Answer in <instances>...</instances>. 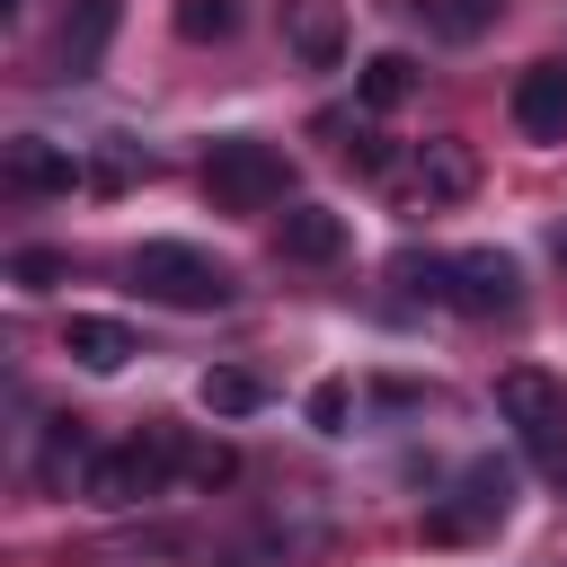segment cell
Wrapping results in <instances>:
<instances>
[{"label": "cell", "mask_w": 567, "mask_h": 567, "mask_svg": "<svg viewBox=\"0 0 567 567\" xmlns=\"http://www.w3.org/2000/svg\"><path fill=\"white\" fill-rule=\"evenodd\" d=\"M204 195H213V213H275L292 195V159L275 142H257V133H230L204 159Z\"/></svg>", "instance_id": "6da1fadb"}, {"label": "cell", "mask_w": 567, "mask_h": 567, "mask_svg": "<svg viewBox=\"0 0 567 567\" xmlns=\"http://www.w3.org/2000/svg\"><path fill=\"white\" fill-rule=\"evenodd\" d=\"M133 284L151 301H168V310H221L230 301V266L204 257V248H186V239H142L133 248Z\"/></svg>", "instance_id": "7a4b0ae2"}, {"label": "cell", "mask_w": 567, "mask_h": 567, "mask_svg": "<svg viewBox=\"0 0 567 567\" xmlns=\"http://www.w3.org/2000/svg\"><path fill=\"white\" fill-rule=\"evenodd\" d=\"M168 478H177V434L151 425V434H133V443L97 452L89 478H80V496H89V505H142V496H159Z\"/></svg>", "instance_id": "3957f363"}, {"label": "cell", "mask_w": 567, "mask_h": 567, "mask_svg": "<svg viewBox=\"0 0 567 567\" xmlns=\"http://www.w3.org/2000/svg\"><path fill=\"white\" fill-rule=\"evenodd\" d=\"M496 408H505V425L523 434L532 461H567V390L549 372H532V363L496 372Z\"/></svg>", "instance_id": "277c9868"}, {"label": "cell", "mask_w": 567, "mask_h": 567, "mask_svg": "<svg viewBox=\"0 0 567 567\" xmlns=\"http://www.w3.org/2000/svg\"><path fill=\"white\" fill-rule=\"evenodd\" d=\"M505 514H514V478H505L496 461H470L461 487H452L443 505H425V540H478V532H496Z\"/></svg>", "instance_id": "5b68a950"}, {"label": "cell", "mask_w": 567, "mask_h": 567, "mask_svg": "<svg viewBox=\"0 0 567 567\" xmlns=\"http://www.w3.org/2000/svg\"><path fill=\"white\" fill-rule=\"evenodd\" d=\"M443 301L461 319H505L523 301V266L505 248H461V257H443Z\"/></svg>", "instance_id": "8992f818"}, {"label": "cell", "mask_w": 567, "mask_h": 567, "mask_svg": "<svg viewBox=\"0 0 567 567\" xmlns=\"http://www.w3.org/2000/svg\"><path fill=\"white\" fill-rule=\"evenodd\" d=\"M399 186H408V204H461V195L478 186V151H470L461 133L416 142V151L399 159Z\"/></svg>", "instance_id": "52a82bcc"}, {"label": "cell", "mask_w": 567, "mask_h": 567, "mask_svg": "<svg viewBox=\"0 0 567 567\" xmlns=\"http://www.w3.org/2000/svg\"><path fill=\"white\" fill-rule=\"evenodd\" d=\"M115 18H124V0H71L53 27V80H89L115 44Z\"/></svg>", "instance_id": "ba28073f"}, {"label": "cell", "mask_w": 567, "mask_h": 567, "mask_svg": "<svg viewBox=\"0 0 567 567\" xmlns=\"http://www.w3.org/2000/svg\"><path fill=\"white\" fill-rule=\"evenodd\" d=\"M0 177H9L18 195H71V186H80L89 168H80V159H71L62 142H44V133H18V142L0 151Z\"/></svg>", "instance_id": "9c48e42d"}, {"label": "cell", "mask_w": 567, "mask_h": 567, "mask_svg": "<svg viewBox=\"0 0 567 567\" xmlns=\"http://www.w3.org/2000/svg\"><path fill=\"white\" fill-rule=\"evenodd\" d=\"M514 133L523 142H567V62H532L514 80Z\"/></svg>", "instance_id": "30bf717a"}, {"label": "cell", "mask_w": 567, "mask_h": 567, "mask_svg": "<svg viewBox=\"0 0 567 567\" xmlns=\"http://www.w3.org/2000/svg\"><path fill=\"white\" fill-rule=\"evenodd\" d=\"M284 44H292L310 71H337V62H346V9H337V0H284Z\"/></svg>", "instance_id": "8fae6325"}, {"label": "cell", "mask_w": 567, "mask_h": 567, "mask_svg": "<svg viewBox=\"0 0 567 567\" xmlns=\"http://www.w3.org/2000/svg\"><path fill=\"white\" fill-rule=\"evenodd\" d=\"M275 257H292V266H337V257H346V221H337L328 204H292V213L275 221Z\"/></svg>", "instance_id": "7c38bea8"}, {"label": "cell", "mask_w": 567, "mask_h": 567, "mask_svg": "<svg viewBox=\"0 0 567 567\" xmlns=\"http://www.w3.org/2000/svg\"><path fill=\"white\" fill-rule=\"evenodd\" d=\"M62 354L80 363V372H124L142 346H133V328L124 319H97V310H71V328H62Z\"/></svg>", "instance_id": "4fadbf2b"}, {"label": "cell", "mask_w": 567, "mask_h": 567, "mask_svg": "<svg viewBox=\"0 0 567 567\" xmlns=\"http://www.w3.org/2000/svg\"><path fill=\"white\" fill-rule=\"evenodd\" d=\"M354 97H363L372 115H390V106H408V97H416V62H408V53H372V62L354 71Z\"/></svg>", "instance_id": "5bb4252c"}, {"label": "cell", "mask_w": 567, "mask_h": 567, "mask_svg": "<svg viewBox=\"0 0 567 567\" xmlns=\"http://www.w3.org/2000/svg\"><path fill=\"white\" fill-rule=\"evenodd\" d=\"M89 461H97V452H89V434H80V416H53V434H44V461H35V478H44L53 496H62L71 478H89Z\"/></svg>", "instance_id": "9a60e30c"}, {"label": "cell", "mask_w": 567, "mask_h": 567, "mask_svg": "<svg viewBox=\"0 0 567 567\" xmlns=\"http://www.w3.org/2000/svg\"><path fill=\"white\" fill-rule=\"evenodd\" d=\"M230 478H239V452H230V443H177V487L213 496V487H230Z\"/></svg>", "instance_id": "2e32d148"}, {"label": "cell", "mask_w": 567, "mask_h": 567, "mask_svg": "<svg viewBox=\"0 0 567 567\" xmlns=\"http://www.w3.org/2000/svg\"><path fill=\"white\" fill-rule=\"evenodd\" d=\"M195 399H204L213 416H248V408H257L266 390H257V372H239V363H221V372H204V381H195Z\"/></svg>", "instance_id": "e0dca14e"}, {"label": "cell", "mask_w": 567, "mask_h": 567, "mask_svg": "<svg viewBox=\"0 0 567 567\" xmlns=\"http://www.w3.org/2000/svg\"><path fill=\"white\" fill-rule=\"evenodd\" d=\"M177 35L186 44H230L239 35V0H177Z\"/></svg>", "instance_id": "ac0fdd59"}, {"label": "cell", "mask_w": 567, "mask_h": 567, "mask_svg": "<svg viewBox=\"0 0 567 567\" xmlns=\"http://www.w3.org/2000/svg\"><path fill=\"white\" fill-rule=\"evenodd\" d=\"M408 9H425V18L443 27V35H478V27H487V18L505 9V0H408Z\"/></svg>", "instance_id": "d6986e66"}, {"label": "cell", "mask_w": 567, "mask_h": 567, "mask_svg": "<svg viewBox=\"0 0 567 567\" xmlns=\"http://www.w3.org/2000/svg\"><path fill=\"white\" fill-rule=\"evenodd\" d=\"M9 275H18V292H53V284L71 275V257H62V248H18Z\"/></svg>", "instance_id": "ffe728a7"}, {"label": "cell", "mask_w": 567, "mask_h": 567, "mask_svg": "<svg viewBox=\"0 0 567 567\" xmlns=\"http://www.w3.org/2000/svg\"><path fill=\"white\" fill-rule=\"evenodd\" d=\"M346 408H354L346 381H319V390H310V425H319V434H346Z\"/></svg>", "instance_id": "44dd1931"}, {"label": "cell", "mask_w": 567, "mask_h": 567, "mask_svg": "<svg viewBox=\"0 0 567 567\" xmlns=\"http://www.w3.org/2000/svg\"><path fill=\"white\" fill-rule=\"evenodd\" d=\"M89 186H97V195L133 186V159H124V151H97V159H89Z\"/></svg>", "instance_id": "7402d4cb"}, {"label": "cell", "mask_w": 567, "mask_h": 567, "mask_svg": "<svg viewBox=\"0 0 567 567\" xmlns=\"http://www.w3.org/2000/svg\"><path fill=\"white\" fill-rule=\"evenodd\" d=\"M0 9H18V0H0Z\"/></svg>", "instance_id": "603a6c76"}]
</instances>
